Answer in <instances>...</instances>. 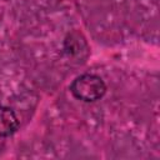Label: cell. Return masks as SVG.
<instances>
[{"label": "cell", "instance_id": "obj_3", "mask_svg": "<svg viewBox=\"0 0 160 160\" xmlns=\"http://www.w3.org/2000/svg\"><path fill=\"white\" fill-rule=\"evenodd\" d=\"M80 36H81V34L72 32V34H69L68 39L65 40V50H66V52H69L70 56H74V55L81 56L82 51L88 52L86 41L84 39L80 40Z\"/></svg>", "mask_w": 160, "mask_h": 160}, {"label": "cell", "instance_id": "obj_1", "mask_svg": "<svg viewBox=\"0 0 160 160\" xmlns=\"http://www.w3.org/2000/svg\"><path fill=\"white\" fill-rule=\"evenodd\" d=\"M70 91L78 100L92 102L104 96L106 92V85L99 75L81 74L72 80Z\"/></svg>", "mask_w": 160, "mask_h": 160}, {"label": "cell", "instance_id": "obj_2", "mask_svg": "<svg viewBox=\"0 0 160 160\" xmlns=\"http://www.w3.org/2000/svg\"><path fill=\"white\" fill-rule=\"evenodd\" d=\"M19 119L15 111L8 106H0V136L8 138L19 129Z\"/></svg>", "mask_w": 160, "mask_h": 160}]
</instances>
